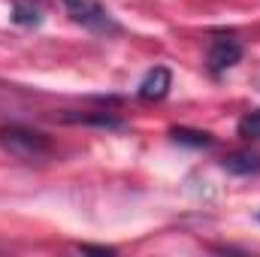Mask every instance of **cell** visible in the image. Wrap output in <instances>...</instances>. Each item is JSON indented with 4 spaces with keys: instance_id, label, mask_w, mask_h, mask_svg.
<instances>
[{
    "instance_id": "1",
    "label": "cell",
    "mask_w": 260,
    "mask_h": 257,
    "mask_svg": "<svg viewBox=\"0 0 260 257\" xmlns=\"http://www.w3.org/2000/svg\"><path fill=\"white\" fill-rule=\"evenodd\" d=\"M0 148L9 151L12 157L18 160H46L55 145L46 133L34 127H24V124H9V127H0Z\"/></svg>"
},
{
    "instance_id": "2",
    "label": "cell",
    "mask_w": 260,
    "mask_h": 257,
    "mask_svg": "<svg viewBox=\"0 0 260 257\" xmlns=\"http://www.w3.org/2000/svg\"><path fill=\"white\" fill-rule=\"evenodd\" d=\"M61 3H64L67 15L76 24H82L85 30H91L97 37H115V34H121L118 18L100 0H61Z\"/></svg>"
},
{
    "instance_id": "3",
    "label": "cell",
    "mask_w": 260,
    "mask_h": 257,
    "mask_svg": "<svg viewBox=\"0 0 260 257\" xmlns=\"http://www.w3.org/2000/svg\"><path fill=\"white\" fill-rule=\"evenodd\" d=\"M206 61H209V70L218 76V73H224V70H230V67H236L242 61V43L233 40V37H218L209 46Z\"/></svg>"
},
{
    "instance_id": "4",
    "label": "cell",
    "mask_w": 260,
    "mask_h": 257,
    "mask_svg": "<svg viewBox=\"0 0 260 257\" xmlns=\"http://www.w3.org/2000/svg\"><path fill=\"white\" fill-rule=\"evenodd\" d=\"M170 88H173V73H170L167 67H151V70L142 76L136 94H139L142 100L154 103V100H164V97L170 94Z\"/></svg>"
},
{
    "instance_id": "5",
    "label": "cell",
    "mask_w": 260,
    "mask_h": 257,
    "mask_svg": "<svg viewBox=\"0 0 260 257\" xmlns=\"http://www.w3.org/2000/svg\"><path fill=\"white\" fill-rule=\"evenodd\" d=\"M221 164H224V170L233 173V176H257L260 173V154H254V151H236V154H227Z\"/></svg>"
},
{
    "instance_id": "6",
    "label": "cell",
    "mask_w": 260,
    "mask_h": 257,
    "mask_svg": "<svg viewBox=\"0 0 260 257\" xmlns=\"http://www.w3.org/2000/svg\"><path fill=\"white\" fill-rule=\"evenodd\" d=\"M12 21L21 27H34L43 21V6L37 0H12Z\"/></svg>"
},
{
    "instance_id": "7",
    "label": "cell",
    "mask_w": 260,
    "mask_h": 257,
    "mask_svg": "<svg viewBox=\"0 0 260 257\" xmlns=\"http://www.w3.org/2000/svg\"><path fill=\"white\" fill-rule=\"evenodd\" d=\"M170 136H173L176 142H182V145H191V148H209V145H215V136H212V133L194 130V127H173Z\"/></svg>"
},
{
    "instance_id": "8",
    "label": "cell",
    "mask_w": 260,
    "mask_h": 257,
    "mask_svg": "<svg viewBox=\"0 0 260 257\" xmlns=\"http://www.w3.org/2000/svg\"><path fill=\"white\" fill-rule=\"evenodd\" d=\"M236 133H239L242 139H251V142H257V139H260V109L245 112V115L239 118V124H236Z\"/></svg>"
},
{
    "instance_id": "9",
    "label": "cell",
    "mask_w": 260,
    "mask_h": 257,
    "mask_svg": "<svg viewBox=\"0 0 260 257\" xmlns=\"http://www.w3.org/2000/svg\"><path fill=\"white\" fill-rule=\"evenodd\" d=\"M82 251H97V254H109L112 248H103V245H82Z\"/></svg>"
}]
</instances>
